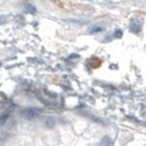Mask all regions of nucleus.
<instances>
[{
    "instance_id": "f257e3e1",
    "label": "nucleus",
    "mask_w": 146,
    "mask_h": 146,
    "mask_svg": "<svg viewBox=\"0 0 146 146\" xmlns=\"http://www.w3.org/2000/svg\"><path fill=\"white\" fill-rule=\"evenodd\" d=\"M41 110L36 108H27V109H22L20 111V117L25 119V120H32L34 117H38Z\"/></svg>"
},
{
    "instance_id": "f03ea898",
    "label": "nucleus",
    "mask_w": 146,
    "mask_h": 146,
    "mask_svg": "<svg viewBox=\"0 0 146 146\" xmlns=\"http://www.w3.org/2000/svg\"><path fill=\"white\" fill-rule=\"evenodd\" d=\"M9 117H10V113L9 112H3L2 114H0V125H3L8 120H9Z\"/></svg>"
},
{
    "instance_id": "7ed1b4c3",
    "label": "nucleus",
    "mask_w": 146,
    "mask_h": 146,
    "mask_svg": "<svg viewBox=\"0 0 146 146\" xmlns=\"http://www.w3.org/2000/svg\"><path fill=\"white\" fill-rule=\"evenodd\" d=\"M54 125H55V120L53 117H47L46 121H45V126L48 127V129H52Z\"/></svg>"
},
{
    "instance_id": "20e7f679",
    "label": "nucleus",
    "mask_w": 146,
    "mask_h": 146,
    "mask_svg": "<svg viewBox=\"0 0 146 146\" xmlns=\"http://www.w3.org/2000/svg\"><path fill=\"white\" fill-rule=\"evenodd\" d=\"M25 11L30 12V13H35L36 12V9H35L34 6H32V5H27L25 6Z\"/></svg>"
},
{
    "instance_id": "39448f33",
    "label": "nucleus",
    "mask_w": 146,
    "mask_h": 146,
    "mask_svg": "<svg viewBox=\"0 0 146 146\" xmlns=\"http://www.w3.org/2000/svg\"><path fill=\"white\" fill-rule=\"evenodd\" d=\"M111 143H112V141L109 136H103L102 139H101V144H103V145H109Z\"/></svg>"
},
{
    "instance_id": "423d86ee",
    "label": "nucleus",
    "mask_w": 146,
    "mask_h": 146,
    "mask_svg": "<svg viewBox=\"0 0 146 146\" xmlns=\"http://www.w3.org/2000/svg\"><path fill=\"white\" fill-rule=\"evenodd\" d=\"M131 29H132V31H134V32H139V27L136 24V23H133L131 25Z\"/></svg>"
},
{
    "instance_id": "0eeeda50",
    "label": "nucleus",
    "mask_w": 146,
    "mask_h": 146,
    "mask_svg": "<svg viewBox=\"0 0 146 146\" xmlns=\"http://www.w3.org/2000/svg\"><path fill=\"white\" fill-rule=\"evenodd\" d=\"M102 30H103V28H101V27H95V28L91 29V32L95 33V32H100V31H102Z\"/></svg>"
},
{
    "instance_id": "6e6552de",
    "label": "nucleus",
    "mask_w": 146,
    "mask_h": 146,
    "mask_svg": "<svg viewBox=\"0 0 146 146\" xmlns=\"http://www.w3.org/2000/svg\"><path fill=\"white\" fill-rule=\"evenodd\" d=\"M115 37H121L122 36V31L121 30H115Z\"/></svg>"
}]
</instances>
